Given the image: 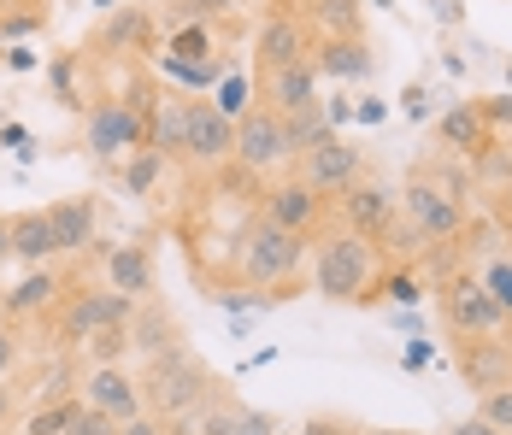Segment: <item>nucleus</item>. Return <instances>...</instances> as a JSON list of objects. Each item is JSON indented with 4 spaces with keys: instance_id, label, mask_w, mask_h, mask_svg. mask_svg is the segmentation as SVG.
Masks as SVG:
<instances>
[{
    "instance_id": "nucleus-23",
    "label": "nucleus",
    "mask_w": 512,
    "mask_h": 435,
    "mask_svg": "<svg viewBox=\"0 0 512 435\" xmlns=\"http://www.w3.org/2000/svg\"><path fill=\"white\" fill-rule=\"evenodd\" d=\"M177 341H189L183 330H177V312H171L159 294L136 300V318H130V359L148 365V359H159V353H171Z\"/></svg>"
},
{
    "instance_id": "nucleus-43",
    "label": "nucleus",
    "mask_w": 512,
    "mask_h": 435,
    "mask_svg": "<svg viewBox=\"0 0 512 435\" xmlns=\"http://www.w3.org/2000/svg\"><path fill=\"white\" fill-rule=\"evenodd\" d=\"M483 124H489V136H512V95H483Z\"/></svg>"
},
{
    "instance_id": "nucleus-6",
    "label": "nucleus",
    "mask_w": 512,
    "mask_h": 435,
    "mask_svg": "<svg viewBox=\"0 0 512 435\" xmlns=\"http://www.w3.org/2000/svg\"><path fill=\"white\" fill-rule=\"evenodd\" d=\"M136 318V300L118 289H106V283H71V294L59 300V312H53V341H59V353H77L89 336H101V330H124Z\"/></svg>"
},
{
    "instance_id": "nucleus-5",
    "label": "nucleus",
    "mask_w": 512,
    "mask_h": 435,
    "mask_svg": "<svg viewBox=\"0 0 512 435\" xmlns=\"http://www.w3.org/2000/svg\"><path fill=\"white\" fill-rule=\"evenodd\" d=\"M136 147H148V112L118 89H101L83 112V153L95 171H118Z\"/></svg>"
},
{
    "instance_id": "nucleus-42",
    "label": "nucleus",
    "mask_w": 512,
    "mask_h": 435,
    "mask_svg": "<svg viewBox=\"0 0 512 435\" xmlns=\"http://www.w3.org/2000/svg\"><path fill=\"white\" fill-rule=\"evenodd\" d=\"M477 277L489 283V294H495V300L507 306V318H512V259H489V265H483Z\"/></svg>"
},
{
    "instance_id": "nucleus-38",
    "label": "nucleus",
    "mask_w": 512,
    "mask_h": 435,
    "mask_svg": "<svg viewBox=\"0 0 512 435\" xmlns=\"http://www.w3.org/2000/svg\"><path fill=\"white\" fill-rule=\"evenodd\" d=\"M359 430H365V424L348 418V412H312V418L295 424V435H359Z\"/></svg>"
},
{
    "instance_id": "nucleus-28",
    "label": "nucleus",
    "mask_w": 512,
    "mask_h": 435,
    "mask_svg": "<svg viewBox=\"0 0 512 435\" xmlns=\"http://www.w3.org/2000/svg\"><path fill=\"white\" fill-rule=\"evenodd\" d=\"M183 118H189V95L159 83L154 106H148V147H159L165 159H183Z\"/></svg>"
},
{
    "instance_id": "nucleus-36",
    "label": "nucleus",
    "mask_w": 512,
    "mask_h": 435,
    "mask_svg": "<svg viewBox=\"0 0 512 435\" xmlns=\"http://www.w3.org/2000/svg\"><path fill=\"white\" fill-rule=\"evenodd\" d=\"M383 300H395V306H418V300H424V277H418L412 259H401V265L383 271Z\"/></svg>"
},
{
    "instance_id": "nucleus-8",
    "label": "nucleus",
    "mask_w": 512,
    "mask_h": 435,
    "mask_svg": "<svg viewBox=\"0 0 512 435\" xmlns=\"http://www.w3.org/2000/svg\"><path fill=\"white\" fill-rule=\"evenodd\" d=\"M436 312H442L448 336H501V330H512L507 306L489 294V283L477 271H448L436 283Z\"/></svg>"
},
{
    "instance_id": "nucleus-13",
    "label": "nucleus",
    "mask_w": 512,
    "mask_h": 435,
    "mask_svg": "<svg viewBox=\"0 0 512 435\" xmlns=\"http://www.w3.org/2000/svg\"><path fill=\"white\" fill-rule=\"evenodd\" d=\"M230 153H236V118H224L218 106L206 95H189V118H183V171H195V177H212V171H224L230 165Z\"/></svg>"
},
{
    "instance_id": "nucleus-58",
    "label": "nucleus",
    "mask_w": 512,
    "mask_h": 435,
    "mask_svg": "<svg viewBox=\"0 0 512 435\" xmlns=\"http://www.w3.org/2000/svg\"><path fill=\"white\" fill-rule=\"evenodd\" d=\"M359 435H412V430H359Z\"/></svg>"
},
{
    "instance_id": "nucleus-22",
    "label": "nucleus",
    "mask_w": 512,
    "mask_h": 435,
    "mask_svg": "<svg viewBox=\"0 0 512 435\" xmlns=\"http://www.w3.org/2000/svg\"><path fill=\"white\" fill-rule=\"evenodd\" d=\"M318 83H324V77H318V65H312V53H307V59H295V65H277V71L254 77V100H265L271 112H301L312 100H324Z\"/></svg>"
},
{
    "instance_id": "nucleus-7",
    "label": "nucleus",
    "mask_w": 512,
    "mask_h": 435,
    "mask_svg": "<svg viewBox=\"0 0 512 435\" xmlns=\"http://www.w3.org/2000/svg\"><path fill=\"white\" fill-rule=\"evenodd\" d=\"M330 224H336V230H354V236L383 247L389 236H395V224H401V189L383 183L377 171H365L359 183L330 194Z\"/></svg>"
},
{
    "instance_id": "nucleus-35",
    "label": "nucleus",
    "mask_w": 512,
    "mask_h": 435,
    "mask_svg": "<svg viewBox=\"0 0 512 435\" xmlns=\"http://www.w3.org/2000/svg\"><path fill=\"white\" fill-rule=\"evenodd\" d=\"M130 359V324L124 330H101L77 347V365H124Z\"/></svg>"
},
{
    "instance_id": "nucleus-2",
    "label": "nucleus",
    "mask_w": 512,
    "mask_h": 435,
    "mask_svg": "<svg viewBox=\"0 0 512 435\" xmlns=\"http://www.w3.org/2000/svg\"><path fill=\"white\" fill-rule=\"evenodd\" d=\"M307 259H312V236H295V230H277V224H265V218H248L242 224V236L230 247V271H236V283L242 289H259L271 294V306H283V300H295V294H307Z\"/></svg>"
},
{
    "instance_id": "nucleus-14",
    "label": "nucleus",
    "mask_w": 512,
    "mask_h": 435,
    "mask_svg": "<svg viewBox=\"0 0 512 435\" xmlns=\"http://www.w3.org/2000/svg\"><path fill=\"white\" fill-rule=\"evenodd\" d=\"M230 165H242L248 177H283L289 171V142H283V112H271L265 100H254L242 118H236V153Z\"/></svg>"
},
{
    "instance_id": "nucleus-33",
    "label": "nucleus",
    "mask_w": 512,
    "mask_h": 435,
    "mask_svg": "<svg viewBox=\"0 0 512 435\" xmlns=\"http://www.w3.org/2000/svg\"><path fill=\"white\" fill-rule=\"evenodd\" d=\"M212 106H218V112H224V118H242V112H248V106H254V77H248V71H236V65H230V71H224V77H218V83H212Z\"/></svg>"
},
{
    "instance_id": "nucleus-31",
    "label": "nucleus",
    "mask_w": 512,
    "mask_h": 435,
    "mask_svg": "<svg viewBox=\"0 0 512 435\" xmlns=\"http://www.w3.org/2000/svg\"><path fill=\"white\" fill-rule=\"evenodd\" d=\"M330 136V112H324V100H312L301 112H283V142H289V159L295 153H307L312 142H324Z\"/></svg>"
},
{
    "instance_id": "nucleus-17",
    "label": "nucleus",
    "mask_w": 512,
    "mask_h": 435,
    "mask_svg": "<svg viewBox=\"0 0 512 435\" xmlns=\"http://www.w3.org/2000/svg\"><path fill=\"white\" fill-rule=\"evenodd\" d=\"M42 71H48V95L53 106H65V112H89V100L101 95V59L89 48H59L42 59Z\"/></svg>"
},
{
    "instance_id": "nucleus-9",
    "label": "nucleus",
    "mask_w": 512,
    "mask_h": 435,
    "mask_svg": "<svg viewBox=\"0 0 512 435\" xmlns=\"http://www.w3.org/2000/svg\"><path fill=\"white\" fill-rule=\"evenodd\" d=\"M83 48L95 53L101 65H142V59H154L159 48V12L154 6H112L101 24L89 30V42Z\"/></svg>"
},
{
    "instance_id": "nucleus-32",
    "label": "nucleus",
    "mask_w": 512,
    "mask_h": 435,
    "mask_svg": "<svg viewBox=\"0 0 512 435\" xmlns=\"http://www.w3.org/2000/svg\"><path fill=\"white\" fill-rule=\"evenodd\" d=\"M71 412H77V394H53V400H36V406L24 412L18 435H65Z\"/></svg>"
},
{
    "instance_id": "nucleus-12",
    "label": "nucleus",
    "mask_w": 512,
    "mask_h": 435,
    "mask_svg": "<svg viewBox=\"0 0 512 435\" xmlns=\"http://www.w3.org/2000/svg\"><path fill=\"white\" fill-rule=\"evenodd\" d=\"M77 283V271H65V265H24V277H12V283H0V318L6 324H48L53 312H59V300L71 294Z\"/></svg>"
},
{
    "instance_id": "nucleus-37",
    "label": "nucleus",
    "mask_w": 512,
    "mask_h": 435,
    "mask_svg": "<svg viewBox=\"0 0 512 435\" xmlns=\"http://www.w3.org/2000/svg\"><path fill=\"white\" fill-rule=\"evenodd\" d=\"M477 418L495 424L501 435H512V388H489V394H477Z\"/></svg>"
},
{
    "instance_id": "nucleus-25",
    "label": "nucleus",
    "mask_w": 512,
    "mask_h": 435,
    "mask_svg": "<svg viewBox=\"0 0 512 435\" xmlns=\"http://www.w3.org/2000/svg\"><path fill=\"white\" fill-rule=\"evenodd\" d=\"M159 30H171V24H218V36L230 42V36H242L248 24V0H159Z\"/></svg>"
},
{
    "instance_id": "nucleus-59",
    "label": "nucleus",
    "mask_w": 512,
    "mask_h": 435,
    "mask_svg": "<svg viewBox=\"0 0 512 435\" xmlns=\"http://www.w3.org/2000/svg\"><path fill=\"white\" fill-rule=\"evenodd\" d=\"M501 77H507V83H512V53H507V65H501Z\"/></svg>"
},
{
    "instance_id": "nucleus-19",
    "label": "nucleus",
    "mask_w": 512,
    "mask_h": 435,
    "mask_svg": "<svg viewBox=\"0 0 512 435\" xmlns=\"http://www.w3.org/2000/svg\"><path fill=\"white\" fill-rule=\"evenodd\" d=\"M53 236H59V259H83L101 247V200L95 194H59L48 200Z\"/></svg>"
},
{
    "instance_id": "nucleus-10",
    "label": "nucleus",
    "mask_w": 512,
    "mask_h": 435,
    "mask_svg": "<svg viewBox=\"0 0 512 435\" xmlns=\"http://www.w3.org/2000/svg\"><path fill=\"white\" fill-rule=\"evenodd\" d=\"M289 171H295L307 189H318L324 200H330L336 189H348V183H359V177L371 171V153H365L348 130H330L324 142H312L307 153H295Z\"/></svg>"
},
{
    "instance_id": "nucleus-57",
    "label": "nucleus",
    "mask_w": 512,
    "mask_h": 435,
    "mask_svg": "<svg viewBox=\"0 0 512 435\" xmlns=\"http://www.w3.org/2000/svg\"><path fill=\"white\" fill-rule=\"evenodd\" d=\"M365 6H377V12H395V0H365Z\"/></svg>"
},
{
    "instance_id": "nucleus-47",
    "label": "nucleus",
    "mask_w": 512,
    "mask_h": 435,
    "mask_svg": "<svg viewBox=\"0 0 512 435\" xmlns=\"http://www.w3.org/2000/svg\"><path fill=\"white\" fill-rule=\"evenodd\" d=\"M0 147L18 153V159H36V136H30L24 124H12V118H0Z\"/></svg>"
},
{
    "instance_id": "nucleus-26",
    "label": "nucleus",
    "mask_w": 512,
    "mask_h": 435,
    "mask_svg": "<svg viewBox=\"0 0 512 435\" xmlns=\"http://www.w3.org/2000/svg\"><path fill=\"white\" fill-rule=\"evenodd\" d=\"M489 142H495V136H489V124H483V106H477V100H454V106H442V112H436V147H442V153L477 159Z\"/></svg>"
},
{
    "instance_id": "nucleus-27",
    "label": "nucleus",
    "mask_w": 512,
    "mask_h": 435,
    "mask_svg": "<svg viewBox=\"0 0 512 435\" xmlns=\"http://www.w3.org/2000/svg\"><path fill=\"white\" fill-rule=\"evenodd\" d=\"M242 412H248V400H242L230 383H218L189 418H177V424H165V430L171 435H230L236 424H242Z\"/></svg>"
},
{
    "instance_id": "nucleus-44",
    "label": "nucleus",
    "mask_w": 512,
    "mask_h": 435,
    "mask_svg": "<svg viewBox=\"0 0 512 435\" xmlns=\"http://www.w3.org/2000/svg\"><path fill=\"white\" fill-rule=\"evenodd\" d=\"M230 435H283V418H277V412H265V406H248V412H242V424H236Z\"/></svg>"
},
{
    "instance_id": "nucleus-51",
    "label": "nucleus",
    "mask_w": 512,
    "mask_h": 435,
    "mask_svg": "<svg viewBox=\"0 0 512 435\" xmlns=\"http://www.w3.org/2000/svg\"><path fill=\"white\" fill-rule=\"evenodd\" d=\"M118 435H171V430H165L159 418H148V412H142V418H130V424H118Z\"/></svg>"
},
{
    "instance_id": "nucleus-3",
    "label": "nucleus",
    "mask_w": 512,
    "mask_h": 435,
    "mask_svg": "<svg viewBox=\"0 0 512 435\" xmlns=\"http://www.w3.org/2000/svg\"><path fill=\"white\" fill-rule=\"evenodd\" d=\"M383 247L354 236V230H336L324 224L312 236V259H307V283L312 294H324L330 306H377L383 300Z\"/></svg>"
},
{
    "instance_id": "nucleus-61",
    "label": "nucleus",
    "mask_w": 512,
    "mask_h": 435,
    "mask_svg": "<svg viewBox=\"0 0 512 435\" xmlns=\"http://www.w3.org/2000/svg\"><path fill=\"white\" fill-rule=\"evenodd\" d=\"M0 435H12V430H0Z\"/></svg>"
},
{
    "instance_id": "nucleus-60",
    "label": "nucleus",
    "mask_w": 512,
    "mask_h": 435,
    "mask_svg": "<svg viewBox=\"0 0 512 435\" xmlns=\"http://www.w3.org/2000/svg\"><path fill=\"white\" fill-rule=\"evenodd\" d=\"M248 6H277V0H248Z\"/></svg>"
},
{
    "instance_id": "nucleus-48",
    "label": "nucleus",
    "mask_w": 512,
    "mask_h": 435,
    "mask_svg": "<svg viewBox=\"0 0 512 435\" xmlns=\"http://www.w3.org/2000/svg\"><path fill=\"white\" fill-rule=\"evenodd\" d=\"M383 118H389V106H383L377 95H354V124L359 130H377Z\"/></svg>"
},
{
    "instance_id": "nucleus-4",
    "label": "nucleus",
    "mask_w": 512,
    "mask_h": 435,
    "mask_svg": "<svg viewBox=\"0 0 512 435\" xmlns=\"http://www.w3.org/2000/svg\"><path fill=\"white\" fill-rule=\"evenodd\" d=\"M218 383H224V377L206 365L189 341H177L171 353H159V359H148V365L136 371L142 412H148V418H159V424H177V418H189V412H195V406H201V400H206Z\"/></svg>"
},
{
    "instance_id": "nucleus-49",
    "label": "nucleus",
    "mask_w": 512,
    "mask_h": 435,
    "mask_svg": "<svg viewBox=\"0 0 512 435\" xmlns=\"http://www.w3.org/2000/svg\"><path fill=\"white\" fill-rule=\"evenodd\" d=\"M0 65H6V71H42V53L30 48V42H12V48H6V59H0Z\"/></svg>"
},
{
    "instance_id": "nucleus-46",
    "label": "nucleus",
    "mask_w": 512,
    "mask_h": 435,
    "mask_svg": "<svg viewBox=\"0 0 512 435\" xmlns=\"http://www.w3.org/2000/svg\"><path fill=\"white\" fill-rule=\"evenodd\" d=\"M424 12H430L442 30H465V18H471V6H465V0H424Z\"/></svg>"
},
{
    "instance_id": "nucleus-50",
    "label": "nucleus",
    "mask_w": 512,
    "mask_h": 435,
    "mask_svg": "<svg viewBox=\"0 0 512 435\" xmlns=\"http://www.w3.org/2000/svg\"><path fill=\"white\" fill-rule=\"evenodd\" d=\"M324 112H330V130H348V124H354V95H330Z\"/></svg>"
},
{
    "instance_id": "nucleus-24",
    "label": "nucleus",
    "mask_w": 512,
    "mask_h": 435,
    "mask_svg": "<svg viewBox=\"0 0 512 435\" xmlns=\"http://www.w3.org/2000/svg\"><path fill=\"white\" fill-rule=\"evenodd\" d=\"M6 230H12V265H59V236H53L48 206L6 212Z\"/></svg>"
},
{
    "instance_id": "nucleus-45",
    "label": "nucleus",
    "mask_w": 512,
    "mask_h": 435,
    "mask_svg": "<svg viewBox=\"0 0 512 435\" xmlns=\"http://www.w3.org/2000/svg\"><path fill=\"white\" fill-rule=\"evenodd\" d=\"M430 365H436V347H430L424 336H407V347H401V371L418 377V371H430Z\"/></svg>"
},
{
    "instance_id": "nucleus-52",
    "label": "nucleus",
    "mask_w": 512,
    "mask_h": 435,
    "mask_svg": "<svg viewBox=\"0 0 512 435\" xmlns=\"http://www.w3.org/2000/svg\"><path fill=\"white\" fill-rule=\"evenodd\" d=\"M18 424V394H12V383H0V430H12Z\"/></svg>"
},
{
    "instance_id": "nucleus-1",
    "label": "nucleus",
    "mask_w": 512,
    "mask_h": 435,
    "mask_svg": "<svg viewBox=\"0 0 512 435\" xmlns=\"http://www.w3.org/2000/svg\"><path fill=\"white\" fill-rule=\"evenodd\" d=\"M401 218L424 247H454L471 230V159L430 153L401 183Z\"/></svg>"
},
{
    "instance_id": "nucleus-56",
    "label": "nucleus",
    "mask_w": 512,
    "mask_h": 435,
    "mask_svg": "<svg viewBox=\"0 0 512 435\" xmlns=\"http://www.w3.org/2000/svg\"><path fill=\"white\" fill-rule=\"evenodd\" d=\"M89 6H95V12H101V18H106V12H112V6H118V0H89Z\"/></svg>"
},
{
    "instance_id": "nucleus-62",
    "label": "nucleus",
    "mask_w": 512,
    "mask_h": 435,
    "mask_svg": "<svg viewBox=\"0 0 512 435\" xmlns=\"http://www.w3.org/2000/svg\"><path fill=\"white\" fill-rule=\"evenodd\" d=\"M0 324H6V318H0Z\"/></svg>"
},
{
    "instance_id": "nucleus-39",
    "label": "nucleus",
    "mask_w": 512,
    "mask_h": 435,
    "mask_svg": "<svg viewBox=\"0 0 512 435\" xmlns=\"http://www.w3.org/2000/svg\"><path fill=\"white\" fill-rule=\"evenodd\" d=\"M18 371H24V330L0 324V383H12Z\"/></svg>"
},
{
    "instance_id": "nucleus-15",
    "label": "nucleus",
    "mask_w": 512,
    "mask_h": 435,
    "mask_svg": "<svg viewBox=\"0 0 512 435\" xmlns=\"http://www.w3.org/2000/svg\"><path fill=\"white\" fill-rule=\"evenodd\" d=\"M312 53V30L307 18H301V6H265L254 24V77L265 71H277V65H295V59H307Z\"/></svg>"
},
{
    "instance_id": "nucleus-16",
    "label": "nucleus",
    "mask_w": 512,
    "mask_h": 435,
    "mask_svg": "<svg viewBox=\"0 0 512 435\" xmlns=\"http://www.w3.org/2000/svg\"><path fill=\"white\" fill-rule=\"evenodd\" d=\"M454 365H460V383L471 394L512 388V330H501V336H454Z\"/></svg>"
},
{
    "instance_id": "nucleus-11",
    "label": "nucleus",
    "mask_w": 512,
    "mask_h": 435,
    "mask_svg": "<svg viewBox=\"0 0 512 435\" xmlns=\"http://www.w3.org/2000/svg\"><path fill=\"white\" fill-rule=\"evenodd\" d=\"M254 212L265 224H277V230H295V236H318L324 224H330V200L318 189H307L295 171H283V177H265L254 194Z\"/></svg>"
},
{
    "instance_id": "nucleus-53",
    "label": "nucleus",
    "mask_w": 512,
    "mask_h": 435,
    "mask_svg": "<svg viewBox=\"0 0 512 435\" xmlns=\"http://www.w3.org/2000/svg\"><path fill=\"white\" fill-rule=\"evenodd\" d=\"M442 435H501L495 424H483V418H460V424H448Z\"/></svg>"
},
{
    "instance_id": "nucleus-55",
    "label": "nucleus",
    "mask_w": 512,
    "mask_h": 435,
    "mask_svg": "<svg viewBox=\"0 0 512 435\" xmlns=\"http://www.w3.org/2000/svg\"><path fill=\"white\" fill-rule=\"evenodd\" d=\"M6 271H12V230H6V212H0V283H6Z\"/></svg>"
},
{
    "instance_id": "nucleus-30",
    "label": "nucleus",
    "mask_w": 512,
    "mask_h": 435,
    "mask_svg": "<svg viewBox=\"0 0 512 435\" xmlns=\"http://www.w3.org/2000/svg\"><path fill=\"white\" fill-rule=\"evenodd\" d=\"M312 36H365V0H301Z\"/></svg>"
},
{
    "instance_id": "nucleus-41",
    "label": "nucleus",
    "mask_w": 512,
    "mask_h": 435,
    "mask_svg": "<svg viewBox=\"0 0 512 435\" xmlns=\"http://www.w3.org/2000/svg\"><path fill=\"white\" fill-rule=\"evenodd\" d=\"M65 435H118V418H106V412H95V406L77 400V412H71Z\"/></svg>"
},
{
    "instance_id": "nucleus-54",
    "label": "nucleus",
    "mask_w": 512,
    "mask_h": 435,
    "mask_svg": "<svg viewBox=\"0 0 512 435\" xmlns=\"http://www.w3.org/2000/svg\"><path fill=\"white\" fill-rule=\"evenodd\" d=\"M395 330H401V336H424V324H418L412 306H395Z\"/></svg>"
},
{
    "instance_id": "nucleus-18",
    "label": "nucleus",
    "mask_w": 512,
    "mask_h": 435,
    "mask_svg": "<svg viewBox=\"0 0 512 435\" xmlns=\"http://www.w3.org/2000/svg\"><path fill=\"white\" fill-rule=\"evenodd\" d=\"M77 400L106 412V418H118V424L142 418V388L124 365H77Z\"/></svg>"
},
{
    "instance_id": "nucleus-29",
    "label": "nucleus",
    "mask_w": 512,
    "mask_h": 435,
    "mask_svg": "<svg viewBox=\"0 0 512 435\" xmlns=\"http://www.w3.org/2000/svg\"><path fill=\"white\" fill-rule=\"evenodd\" d=\"M171 171H183V165H177V159H165L159 147H136V153H130L112 177H118V189L130 194V200H154L159 183H165Z\"/></svg>"
},
{
    "instance_id": "nucleus-40",
    "label": "nucleus",
    "mask_w": 512,
    "mask_h": 435,
    "mask_svg": "<svg viewBox=\"0 0 512 435\" xmlns=\"http://www.w3.org/2000/svg\"><path fill=\"white\" fill-rule=\"evenodd\" d=\"M401 112H407L412 124H424V118H436V89L424 83V77H412L407 95H401Z\"/></svg>"
},
{
    "instance_id": "nucleus-21",
    "label": "nucleus",
    "mask_w": 512,
    "mask_h": 435,
    "mask_svg": "<svg viewBox=\"0 0 512 435\" xmlns=\"http://www.w3.org/2000/svg\"><path fill=\"white\" fill-rule=\"evenodd\" d=\"M101 283L130 300H148L159 289V271H154V247L148 242H112L101 253Z\"/></svg>"
},
{
    "instance_id": "nucleus-20",
    "label": "nucleus",
    "mask_w": 512,
    "mask_h": 435,
    "mask_svg": "<svg viewBox=\"0 0 512 435\" xmlns=\"http://www.w3.org/2000/svg\"><path fill=\"white\" fill-rule=\"evenodd\" d=\"M312 65H318V77L359 89L377 71V48L365 36H312Z\"/></svg>"
},
{
    "instance_id": "nucleus-34",
    "label": "nucleus",
    "mask_w": 512,
    "mask_h": 435,
    "mask_svg": "<svg viewBox=\"0 0 512 435\" xmlns=\"http://www.w3.org/2000/svg\"><path fill=\"white\" fill-rule=\"evenodd\" d=\"M230 71V53H218V59H206V65H177V71H165V83L171 89H183V95H212V83Z\"/></svg>"
}]
</instances>
